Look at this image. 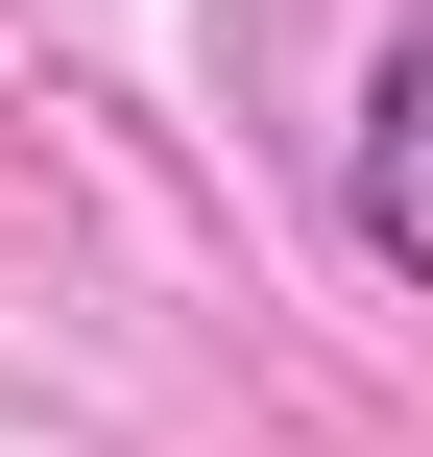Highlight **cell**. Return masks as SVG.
<instances>
[{
    "mask_svg": "<svg viewBox=\"0 0 433 457\" xmlns=\"http://www.w3.org/2000/svg\"><path fill=\"white\" fill-rule=\"evenodd\" d=\"M362 265L386 289L433 265V24H386V72H362Z\"/></svg>",
    "mask_w": 433,
    "mask_h": 457,
    "instance_id": "obj_1",
    "label": "cell"
}]
</instances>
